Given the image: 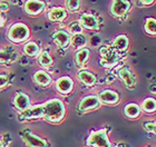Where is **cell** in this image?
Returning <instances> with one entry per match:
<instances>
[{"mask_svg":"<svg viewBox=\"0 0 156 147\" xmlns=\"http://www.w3.org/2000/svg\"><path fill=\"white\" fill-rule=\"evenodd\" d=\"M66 117V106L58 98H52L44 103V119L50 124H59Z\"/></svg>","mask_w":156,"mask_h":147,"instance_id":"6da1fadb","label":"cell"},{"mask_svg":"<svg viewBox=\"0 0 156 147\" xmlns=\"http://www.w3.org/2000/svg\"><path fill=\"white\" fill-rule=\"evenodd\" d=\"M30 30L26 23H16L10 27L7 33V38L13 44H23L29 39Z\"/></svg>","mask_w":156,"mask_h":147,"instance_id":"7a4b0ae2","label":"cell"},{"mask_svg":"<svg viewBox=\"0 0 156 147\" xmlns=\"http://www.w3.org/2000/svg\"><path fill=\"white\" fill-rule=\"evenodd\" d=\"M86 145L89 147H113L108 138L107 129L101 128L98 131H91L86 139Z\"/></svg>","mask_w":156,"mask_h":147,"instance_id":"3957f363","label":"cell"},{"mask_svg":"<svg viewBox=\"0 0 156 147\" xmlns=\"http://www.w3.org/2000/svg\"><path fill=\"white\" fill-rule=\"evenodd\" d=\"M99 54H101V64L105 68L114 67L119 60V52L116 51L113 47L103 46L99 49Z\"/></svg>","mask_w":156,"mask_h":147,"instance_id":"277c9868","label":"cell"},{"mask_svg":"<svg viewBox=\"0 0 156 147\" xmlns=\"http://www.w3.org/2000/svg\"><path fill=\"white\" fill-rule=\"evenodd\" d=\"M130 9H132V3L129 0H112L111 7H109L112 16L117 19L124 18L129 12Z\"/></svg>","mask_w":156,"mask_h":147,"instance_id":"5b68a950","label":"cell"},{"mask_svg":"<svg viewBox=\"0 0 156 147\" xmlns=\"http://www.w3.org/2000/svg\"><path fill=\"white\" fill-rule=\"evenodd\" d=\"M20 138L28 147H48V142L28 129L20 131Z\"/></svg>","mask_w":156,"mask_h":147,"instance_id":"8992f818","label":"cell"},{"mask_svg":"<svg viewBox=\"0 0 156 147\" xmlns=\"http://www.w3.org/2000/svg\"><path fill=\"white\" fill-rule=\"evenodd\" d=\"M101 100L97 95H86L81 98L77 105V109L80 113H88L101 107Z\"/></svg>","mask_w":156,"mask_h":147,"instance_id":"52a82bcc","label":"cell"},{"mask_svg":"<svg viewBox=\"0 0 156 147\" xmlns=\"http://www.w3.org/2000/svg\"><path fill=\"white\" fill-rule=\"evenodd\" d=\"M78 21L80 23V26L83 27V29L91 30V31H97V30H99V20L93 13L83 12L79 16Z\"/></svg>","mask_w":156,"mask_h":147,"instance_id":"ba28073f","label":"cell"},{"mask_svg":"<svg viewBox=\"0 0 156 147\" xmlns=\"http://www.w3.org/2000/svg\"><path fill=\"white\" fill-rule=\"evenodd\" d=\"M40 118H44V104L33 105L25 111L20 113V119L23 121H34Z\"/></svg>","mask_w":156,"mask_h":147,"instance_id":"9c48e42d","label":"cell"},{"mask_svg":"<svg viewBox=\"0 0 156 147\" xmlns=\"http://www.w3.org/2000/svg\"><path fill=\"white\" fill-rule=\"evenodd\" d=\"M12 104L15 109L20 114L31 106V101H30V97L27 94H25L23 92H17L13 96Z\"/></svg>","mask_w":156,"mask_h":147,"instance_id":"30bf717a","label":"cell"},{"mask_svg":"<svg viewBox=\"0 0 156 147\" xmlns=\"http://www.w3.org/2000/svg\"><path fill=\"white\" fill-rule=\"evenodd\" d=\"M55 87H56V90L59 94L66 96V95H69L74 90L75 84H74V80L69 76H62V77H59L56 80Z\"/></svg>","mask_w":156,"mask_h":147,"instance_id":"8fae6325","label":"cell"},{"mask_svg":"<svg viewBox=\"0 0 156 147\" xmlns=\"http://www.w3.org/2000/svg\"><path fill=\"white\" fill-rule=\"evenodd\" d=\"M117 74H118V77L123 80V82L125 84V86L128 89L133 90L136 87L137 85L136 76H135V74L128 67H122L120 69H118Z\"/></svg>","mask_w":156,"mask_h":147,"instance_id":"7c38bea8","label":"cell"},{"mask_svg":"<svg viewBox=\"0 0 156 147\" xmlns=\"http://www.w3.org/2000/svg\"><path fill=\"white\" fill-rule=\"evenodd\" d=\"M51 38L56 44V46L62 49L67 48L68 46H70V43H72V35L67 30H56L51 35Z\"/></svg>","mask_w":156,"mask_h":147,"instance_id":"4fadbf2b","label":"cell"},{"mask_svg":"<svg viewBox=\"0 0 156 147\" xmlns=\"http://www.w3.org/2000/svg\"><path fill=\"white\" fill-rule=\"evenodd\" d=\"M23 8L25 12L30 16H38L45 11L46 5L42 0H27Z\"/></svg>","mask_w":156,"mask_h":147,"instance_id":"5bb4252c","label":"cell"},{"mask_svg":"<svg viewBox=\"0 0 156 147\" xmlns=\"http://www.w3.org/2000/svg\"><path fill=\"white\" fill-rule=\"evenodd\" d=\"M97 96L101 104L105 105H117L120 101L118 93L113 89H103Z\"/></svg>","mask_w":156,"mask_h":147,"instance_id":"9a60e30c","label":"cell"},{"mask_svg":"<svg viewBox=\"0 0 156 147\" xmlns=\"http://www.w3.org/2000/svg\"><path fill=\"white\" fill-rule=\"evenodd\" d=\"M47 16H48V19L52 23H62L67 19L68 11L62 7H54L48 11Z\"/></svg>","mask_w":156,"mask_h":147,"instance_id":"2e32d148","label":"cell"},{"mask_svg":"<svg viewBox=\"0 0 156 147\" xmlns=\"http://www.w3.org/2000/svg\"><path fill=\"white\" fill-rule=\"evenodd\" d=\"M77 79L81 84H84L85 86L91 87L97 82V77L94 72H89L87 69H80L77 72Z\"/></svg>","mask_w":156,"mask_h":147,"instance_id":"e0dca14e","label":"cell"},{"mask_svg":"<svg viewBox=\"0 0 156 147\" xmlns=\"http://www.w3.org/2000/svg\"><path fill=\"white\" fill-rule=\"evenodd\" d=\"M18 58V54L12 48H0V65H11Z\"/></svg>","mask_w":156,"mask_h":147,"instance_id":"ac0fdd59","label":"cell"},{"mask_svg":"<svg viewBox=\"0 0 156 147\" xmlns=\"http://www.w3.org/2000/svg\"><path fill=\"white\" fill-rule=\"evenodd\" d=\"M34 80L37 85L41 86V87H48L52 82L51 76L45 70H37L34 74Z\"/></svg>","mask_w":156,"mask_h":147,"instance_id":"d6986e66","label":"cell"},{"mask_svg":"<svg viewBox=\"0 0 156 147\" xmlns=\"http://www.w3.org/2000/svg\"><path fill=\"white\" fill-rule=\"evenodd\" d=\"M74 58H75V62L78 67H84L90 58V50L88 48H85V47L78 49V50H76Z\"/></svg>","mask_w":156,"mask_h":147,"instance_id":"ffe728a7","label":"cell"},{"mask_svg":"<svg viewBox=\"0 0 156 147\" xmlns=\"http://www.w3.org/2000/svg\"><path fill=\"white\" fill-rule=\"evenodd\" d=\"M142 114V108L136 103H129L124 107V115L129 119H137Z\"/></svg>","mask_w":156,"mask_h":147,"instance_id":"44dd1931","label":"cell"},{"mask_svg":"<svg viewBox=\"0 0 156 147\" xmlns=\"http://www.w3.org/2000/svg\"><path fill=\"white\" fill-rule=\"evenodd\" d=\"M113 48L118 52H125L129 48V39L126 35H118L113 41Z\"/></svg>","mask_w":156,"mask_h":147,"instance_id":"7402d4cb","label":"cell"},{"mask_svg":"<svg viewBox=\"0 0 156 147\" xmlns=\"http://www.w3.org/2000/svg\"><path fill=\"white\" fill-rule=\"evenodd\" d=\"M25 55H27L28 57H31V58H36L38 57L39 54L41 52V49L38 46V44L35 43V41H28L23 45V48Z\"/></svg>","mask_w":156,"mask_h":147,"instance_id":"603a6c76","label":"cell"},{"mask_svg":"<svg viewBox=\"0 0 156 147\" xmlns=\"http://www.w3.org/2000/svg\"><path fill=\"white\" fill-rule=\"evenodd\" d=\"M38 62L42 68H49V67H51L54 65V59H52V57L50 56V54L48 51L44 50V51L39 54Z\"/></svg>","mask_w":156,"mask_h":147,"instance_id":"cb8c5ba5","label":"cell"},{"mask_svg":"<svg viewBox=\"0 0 156 147\" xmlns=\"http://www.w3.org/2000/svg\"><path fill=\"white\" fill-rule=\"evenodd\" d=\"M142 110L147 113V114H153L156 111V99L153 97H147L145 98L142 103Z\"/></svg>","mask_w":156,"mask_h":147,"instance_id":"d4e9b609","label":"cell"},{"mask_svg":"<svg viewBox=\"0 0 156 147\" xmlns=\"http://www.w3.org/2000/svg\"><path fill=\"white\" fill-rule=\"evenodd\" d=\"M86 44H87V38H86L85 35H83V33L74 35V37H72V43H70V45H72L76 50H78V49H80V48H84V47L86 46Z\"/></svg>","mask_w":156,"mask_h":147,"instance_id":"484cf974","label":"cell"},{"mask_svg":"<svg viewBox=\"0 0 156 147\" xmlns=\"http://www.w3.org/2000/svg\"><path fill=\"white\" fill-rule=\"evenodd\" d=\"M144 30L147 35L156 37V19L155 18H147L144 23Z\"/></svg>","mask_w":156,"mask_h":147,"instance_id":"4316f807","label":"cell"},{"mask_svg":"<svg viewBox=\"0 0 156 147\" xmlns=\"http://www.w3.org/2000/svg\"><path fill=\"white\" fill-rule=\"evenodd\" d=\"M67 5V11L69 12H78L81 8V0H67L66 1Z\"/></svg>","mask_w":156,"mask_h":147,"instance_id":"83f0119b","label":"cell"},{"mask_svg":"<svg viewBox=\"0 0 156 147\" xmlns=\"http://www.w3.org/2000/svg\"><path fill=\"white\" fill-rule=\"evenodd\" d=\"M68 33L70 35H77L83 33V27L80 26L79 21H73L68 25Z\"/></svg>","mask_w":156,"mask_h":147,"instance_id":"f1b7e54d","label":"cell"},{"mask_svg":"<svg viewBox=\"0 0 156 147\" xmlns=\"http://www.w3.org/2000/svg\"><path fill=\"white\" fill-rule=\"evenodd\" d=\"M144 128H145L147 131L155 133V134H156V121H147V123H144Z\"/></svg>","mask_w":156,"mask_h":147,"instance_id":"f546056e","label":"cell"},{"mask_svg":"<svg viewBox=\"0 0 156 147\" xmlns=\"http://www.w3.org/2000/svg\"><path fill=\"white\" fill-rule=\"evenodd\" d=\"M8 84H9V78H8V76L0 74V89L6 88L7 86H8Z\"/></svg>","mask_w":156,"mask_h":147,"instance_id":"4dcf8cb0","label":"cell"},{"mask_svg":"<svg viewBox=\"0 0 156 147\" xmlns=\"http://www.w3.org/2000/svg\"><path fill=\"white\" fill-rule=\"evenodd\" d=\"M9 10V3L6 1H0V12H6Z\"/></svg>","mask_w":156,"mask_h":147,"instance_id":"1f68e13d","label":"cell"},{"mask_svg":"<svg viewBox=\"0 0 156 147\" xmlns=\"http://www.w3.org/2000/svg\"><path fill=\"white\" fill-rule=\"evenodd\" d=\"M140 1L143 6H152L153 3H155L156 0H140Z\"/></svg>","mask_w":156,"mask_h":147,"instance_id":"d6a6232c","label":"cell"},{"mask_svg":"<svg viewBox=\"0 0 156 147\" xmlns=\"http://www.w3.org/2000/svg\"><path fill=\"white\" fill-rule=\"evenodd\" d=\"M0 147H5V144H3V142L1 138H0Z\"/></svg>","mask_w":156,"mask_h":147,"instance_id":"836d02e7","label":"cell"},{"mask_svg":"<svg viewBox=\"0 0 156 147\" xmlns=\"http://www.w3.org/2000/svg\"><path fill=\"white\" fill-rule=\"evenodd\" d=\"M2 26V23H1V19H0V27Z\"/></svg>","mask_w":156,"mask_h":147,"instance_id":"e575fe53","label":"cell"}]
</instances>
